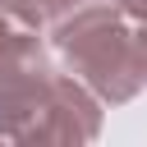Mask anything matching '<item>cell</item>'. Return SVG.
I'll return each mask as SVG.
<instances>
[{
	"label": "cell",
	"mask_w": 147,
	"mask_h": 147,
	"mask_svg": "<svg viewBox=\"0 0 147 147\" xmlns=\"http://www.w3.org/2000/svg\"><path fill=\"white\" fill-rule=\"evenodd\" d=\"M55 51L64 55L69 74L101 101H129L147 87L142 78V55H138V32L110 9V5H87L74 9L55 23Z\"/></svg>",
	"instance_id": "6da1fadb"
},
{
	"label": "cell",
	"mask_w": 147,
	"mask_h": 147,
	"mask_svg": "<svg viewBox=\"0 0 147 147\" xmlns=\"http://www.w3.org/2000/svg\"><path fill=\"white\" fill-rule=\"evenodd\" d=\"M96 129V96L55 69L0 92V133L14 142H92Z\"/></svg>",
	"instance_id": "7a4b0ae2"
},
{
	"label": "cell",
	"mask_w": 147,
	"mask_h": 147,
	"mask_svg": "<svg viewBox=\"0 0 147 147\" xmlns=\"http://www.w3.org/2000/svg\"><path fill=\"white\" fill-rule=\"evenodd\" d=\"M23 28H46V23H60L64 14H74L78 0H0Z\"/></svg>",
	"instance_id": "3957f363"
},
{
	"label": "cell",
	"mask_w": 147,
	"mask_h": 147,
	"mask_svg": "<svg viewBox=\"0 0 147 147\" xmlns=\"http://www.w3.org/2000/svg\"><path fill=\"white\" fill-rule=\"evenodd\" d=\"M18 28H23V23H18V18H14V14H9V9L0 5V51H5L9 41H14V32H18Z\"/></svg>",
	"instance_id": "277c9868"
},
{
	"label": "cell",
	"mask_w": 147,
	"mask_h": 147,
	"mask_svg": "<svg viewBox=\"0 0 147 147\" xmlns=\"http://www.w3.org/2000/svg\"><path fill=\"white\" fill-rule=\"evenodd\" d=\"M115 5H119L124 14H133V18H142V23H147V0H115Z\"/></svg>",
	"instance_id": "5b68a950"
}]
</instances>
